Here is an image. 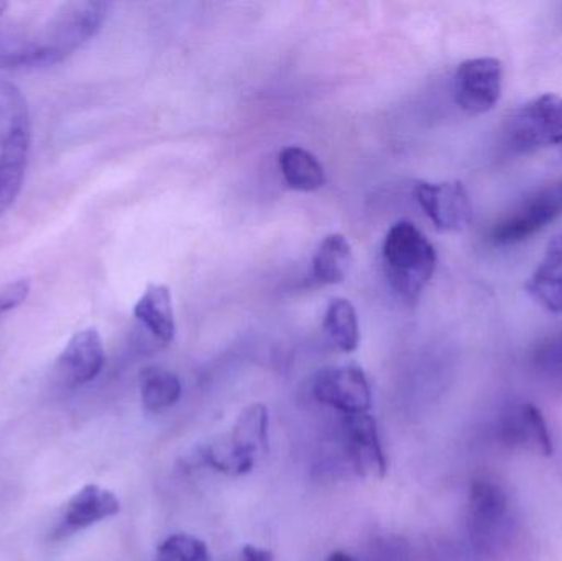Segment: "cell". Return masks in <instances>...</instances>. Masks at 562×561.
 Returning a JSON list of instances; mask_svg holds the SVG:
<instances>
[{
  "label": "cell",
  "mask_w": 562,
  "mask_h": 561,
  "mask_svg": "<svg viewBox=\"0 0 562 561\" xmlns=\"http://www.w3.org/2000/svg\"><path fill=\"white\" fill-rule=\"evenodd\" d=\"M270 415L263 404L244 408L233 430L201 451L207 467L227 476H244L269 453Z\"/></svg>",
  "instance_id": "cell-3"
},
{
  "label": "cell",
  "mask_w": 562,
  "mask_h": 561,
  "mask_svg": "<svg viewBox=\"0 0 562 561\" xmlns=\"http://www.w3.org/2000/svg\"><path fill=\"white\" fill-rule=\"evenodd\" d=\"M243 561H276L272 550L260 549L256 546H246L240 552Z\"/></svg>",
  "instance_id": "cell-25"
},
{
  "label": "cell",
  "mask_w": 562,
  "mask_h": 561,
  "mask_svg": "<svg viewBox=\"0 0 562 561\" xmlns=\"http://www.w3.org/2000/svg\"><path fill=\"white\" fill-rule=\"evenodd\" d=\"M121 513L117 496L98 484H88L66 504L65 514L53 530V539L63 540Z\"/></svg>",
  "instance_id": "cell-11"
},
{
  "label": "cell",
  "mask_w": 562,
  "mask_h": 561,
  "mask_svg": "<svg viewBox=\"0 0 562 561\" xmlns=\"http://www.w3.org/2000/svg\"><path fill=\"white\" fill-rule=\"evenodd\" d=\"M30 292H32V283L29 279H16L0 285V318L5 313L22 306L29 299Z\"/></svg>",
  "instance_id": "cell-23"
},
{
  "label": "cell",
  "mask_w": 562,
  "mask_h": 561,
  "mask_svg": "<svg viewBox=\"0 0 562 561\" xmlns=\"http://www.w3.org/2000/svg\"><path fill=\"white\" fill-rule=\"evenodd\" d=\"M353 256L349 240L342 234H330L317 247L313 259V273L317 282L336 285L344 282L352 269Z\"/></svg>",
  "instance_id": "cell-17"
},
{
  "label": "cell",
  "mask_w": 562,
  "mask_h": 561,
  "mask_svg": "<svg viewBox=\"0 0 562 561\" xmlns=\"http://www.w3.org/2000/svg\"><path fill=\"white\" fill-rule=\"evenodd\" d=\"M9 9V3L3 2V0H0V16L5 13V10Z\"/></svg>",
  "instance_id": "cell-27"
},
{
  "label": "cell",
  "mask_w": 562,
  "mask_h": 561,
  "mask_svg": "<svg viewBox=\"0 0 562 561\" xmlns=\"http://www.w3.org/2000/svg\"><path fill=\"white\" fill-rule=\"evenodd\" d=\"M347 457L362 478L383 480L389 460L380 441L376 420L370 414L346 415L342 424Z\"/></svg>",
  "instance_id": "cell-9"
},
{
  "label": "cell",
  "mask_w": 562,
  "mask_h": 561,
  "mask_svg": "<svg viewBox=\"0 0 562 561\" xmlns=\"http://www.w3.org/2000/svg\"><path fill=\"white\" fill-rule=\"evenodd\" d=\"M415 194L419 206L438 229L461 231L472 221L471 198L459 181H419Z\"/></svg>",
  "instance_id": "cell-8"
},
{
  "label": "cell",
  "mask_w": 562,
  "mask_h": 561,
  "mask_svg": "<svg viewBox=\"0 0 562 561\" xmlns=\"http://www.w3.org/2000/svg\"><path fill=\"white\" fill-rule=\"evenodd\" d=\"M105 364L104 343L98 329L76 333L56 359L55 371L59 381L69 389L82 388L94 381Z\"/></svg>",
  "instance_id": "cell-10"
},
{
  "label": "cell",
  "mask_w": 562,
  "mask_h": 561,
  "mask_svg": "<svg viewBox=\"0 0 562 561\" xmlns=\"http://www.w3.org/2000/svg\"><path fill=\"white\" fill-rule=\"evenodd\" d=\"M562 216V178L535 190L491 233L495 246L524 243Z\"/></svg>",
  "instance_id": "cell-5"
},
{
  "label": "cell",
  "mask_w": 562,
  "mask_h": 561,
  "mask_svg": "<svg viewBox=\"0 0 562 561\" xmlns=\"http://www.w3.org/2000/svg\"><path fill=\"white\" fill-rule=\"evenodd\" d=\"M161 559L167 561H211L206 543L188 534H173L158 547Z\"/></svg>",
  "instance_id": "cell-22"
},
{
  "label": "cell",
  "mask_w": 562,
  "mask_h": 561,
  "mask_svg": "<svg viewBox=\"0 0 562 561\" xmlns=\"http://www.w3.org/2000/svg\"><path fill=\"white\" fill-rule=\"evenodd\" d=\"M327 561H359V560L353 559V557L349 556V553L334 552V553H330L329 559H327Z\"/></svg>",
  "instance_id": "cell-26"
},
{
  "label": "cell",
  "mask_w": 562,
  "mask_h": 561,
  "mask_svg": "<svg viewBox=\"0 0 562 561\" xmlns=\"http://www.w3.org/2000/svg\"><path fill=\"white\" fill-rule=\"evenodd\" d=\"M137 322L161 345H170L175 338V315L171 292L167 285L150 283L134 306Z\"/></svg>",
  "instance_id": "cell-14"
},
{
  "label": "cell",
  "mask_w": 562,
  "mask_h": 561,
  "mask_svg": "<svg viewBox=\"0 0 562 561\" xmlns=\"http://www.w3.org/2000/svg\"><path fill=\"white\" fill-rule=\"evenodd\" d=\"M109 10L111 3L99 0L63 3L35 35L0 43V68L58 65L101 32Z\"/></svg>",
  "instance_id": "cell-1"
},
{
  "label": "cell",
  "mask_w": 562,
  "mask_h": 561,
  "mask_svg": "<svg viewBox=\"0 0 562 561\" xmlns=\"http://www.w3.org/2000/svg\"><path fill=\"white\" fill-rule=\"evenodd\" d=\"M382 263L393 292L406 302H416L435 273L438 256L415 224L400 221L383 240Z\"/></svg>",
  "instance_id": "cell-2"
},
{
  "label": "cell",
  "mask_w": 562,
  "mask_h": 561,
  "mask_svg": "<svg viewBox=\"0 0 562 561\" xmlns=\"http://www.w3.org/2000/svg\"><path fill=\"white\" fill-rule=\"evenodd\" d=\"M317 402L346 415L369 414L372 389L366 372L356 364L323 369L313 382Z\"/></svg>",
  "instance_id": "cell-7"
},
{
  "label": "cell",
  "mask_w": 562,
  "mask_h": 561,
  "mask_svg": "<svg viewBox=\"0 0 562 561\" xmlns=\"http://www.w3.org/2000/svg\"><path fill=\"white\" fill-rule=\"evenodd\" d=\"M508 510V497L498 484L475 481L469 496V524L479 539H488L504 523Z\"/></svg>",
  "instance_id": "cell-13"
},
{
  "label": "cell",
  "mask_w": 562,
  "mask_h": 561,
  "mask_svg": "<svg viewBox=\"0 0 562 561\" xmlns=\"http://www.w3.org/2000/svg\"><path fill=\"white\" fill-rule=\"evenodd\" d=\"M528 292L551 313H562V234L550 240L543 260L527 283Z\"/></svg>",
  "instance_id": "cell-15"
},
{
  "label": "cell",
  "mask_w": 562,
  "mask_h": 561,
  "mask_svg": "<svg viewBox=\"0 0 562 561\" xmlns=\"http://www.w3.org/2000/svg\"><path fill=\"white\" fill-rule=\"evenodd\" d=\"M280 168L288 187L297 191H316L326 183L323 165L311 152L301 147H284L280 152Z\"/></svg>",
  "instance_id": "cell-18"
},
{
  "label": "cell",
  "mask_w": 562,
  "mask_h": 561,
  "mask_svg": "<svg viewBox=\"0 0 562 561\" xmlns=\"http://www.w3.org/2000/svg\"><path fill=\"white\" fill-rule=\"evenodd\" d=\"M323 329L339 351L353 352L359 348L360 329L356 308L346 299H333L324 313Z\"/></svg>",
  "instance_id": "cell-19"
},
{
  "label": "cell",
  "mask_w": 562,
  "mask_h": 561,
  "mask_svg": "<svg viewBox=\"0 0 562 561\" xmlns=\"http://www.w3.org/2000/svg\"><path fill=\"white\" fill-rule=\"evenodd\" d=\"M505 145L514 154H531L562 144V98L547 92L510 115L504 131Z\"/></svg>",
  "instance_id": "cell-4"
},
{
  "label": "cell",
  "mask_w": 562,
  "mask_h": 561,
  "mask_svg": "<svg viewBox=\"0 0 562 561\" xmlns=\"http://www.w3.org/2000/svg\"><path fill=\"white\" fill-rule=\"evenodd\" d=\"M29 154L26 147H0V216L22 191Z\"/></svg>",
  "instance_id": "cell-21"
},
{
  "label": "cell",
  "mask_w": 562,
  "mask_h": 561,
  "mask_svg": "<svg viewBox=\"0 0 562 561\" xmlns=\"http://www.w3.org/2000/svg\"><path fill=\"white\" fill-rule=\"evenodd\" d=\"M502 440L512 448H525L541 457L553 455V441L547 420L533 404L518 405L502 420Z\"/></svg>",
  "instance_id": "cell-12"
},
{
  "label": "cell",
  "mask_w": 562,
  "mask_h": 561,
  "mask_svg": "<svg viewBox=\"0 0 562 561\" xmlns=\"http://www.w3.org/2000/svg\"><path fill=\"white\" fill-rule=\"evenodd\" d=\"M32 142V121L25 96L19 86L0 78V144Z\"/></svg>",
  "instance_id": "cell-16"
},
{
  "label": "cell",
  "mask_w": 562,
  "mask_h": 561,
  "mask_svg": "<svg viewBox=\"0 0 562 561\" xmlns=\"http://www.w3.org/2000/svg\"><path fill=\"white\" fill-rule=\"evenodd\" d=\"M538 361L541 364L562 368V336L551 339L550 343L541 346L540 351H538Z\"/></svg>",
  "instance_id": "cell-24"
},
{
  "label": "cell",
  "mask_w": 562,
  "mask_h": 561,
  "mask_svg": "<svg viewBox=\"0 0 562 561\" xmlns=\"http://www.w3.org/2000/svg\"><path fill=\"white\" fill-rule=\"evenodd\" d=\"M180 379L177 374L161 368H147L140 374V397L145 411L160 414L178 404L181 399Z\"/></svg>",
  "instance_id": "cell-20"
},
{
  "label": "cell",
  "mask_w": 562,
  "mask_h": 561,
  "mask_svg": "<svg viewBox=\"0 0 562 561\" xmlns=\"http://www.w3.org/2000/svg\"><path fill=\"white\" fill-rule=\"evenodd\" d=\"M504 65L497 58H474L459 65L454 75L456 104L469 114H484L501 101Z\"/></svg>",
  "instance_id": "cell-6"
}]
</instances>
